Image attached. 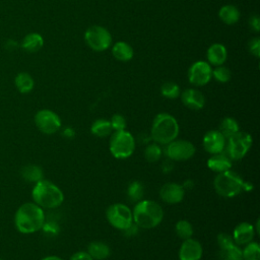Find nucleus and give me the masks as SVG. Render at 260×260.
<instances>
[{"label":"nucleus","mask_w":260,"mask_h":260,"mask_svg":"<svg viewBox=\"0 0 260 260\" xmlns=\"http://www.w3.org/2000/svg\"><path fill=\"white\" fill-rule=\"evenodd\" d=\"M46 220L45 211L35 202L21 204L14 214L15 229L24 235H30L40 231Z\"/></svg>","instance_id":"1"},{"label":"nucleus","mask_w":260,"mask_h":260,"mask_svg":"<svg viewBox=\"0 0 260 260\" xmlns=\"http://www.w3.org/2000/svg\"><path fill=\"white\" fill-rule=\"evenodd\" d=\"M133 222L142 229H153L157 226L164 218L162 207L155 201L141 199L136 202L132 210Z\"/></svg>","instance_id":"2"},{"label":"nucleus","mask_w":260,"mask_h":260,"mask_svg":"<svg viewBox=\"0 0 260 260\" xmlns=\"http://www.w3.org/2000/svg\"><path fill=\"white\" fill-rule=\"evenodd\" d=\"M32 202L43 209H54L59 207L64 201L62 190L49 180L42 179L37 182L31 190Z\"/></svg>","instance_id":"3"},{"label":"nucleus","mask_w":260,"mask_h":260,"mask_svg":"<svg viewBox=\"0 0 260 260\" xmlns=\"http://www.w3.org/2000/svg\"><path fill=\"white\" fill-rule=\"evenodd\" d=\"M180 127L174 116L168 113H159L152 121L150 138L158 144L167 145L177 139Z\"/></svg>","instance_id":"4"},{"label":"nucleus","mask_w":260,"mask_h":260,"mask_svg":"<svg viewBox=\"0 0 260 260\" xmlns=\"http://www.w3.org/2000/svg\"><path fill=\"white\" fill-rule=\"evenodd\" d=\"M245 181L243 178L232 170L218 173L213 180L215 192L225 198H232L245 191Z\"/></svg>","instance_id":"5"},{"label":"nucleus","mask_w":260,"mask_h":260,"mask_svg":"<svg viewBox=\"0 0 260 260\" xmlns=\"http://www.w3.org/2000/svg\"><path fill=\"white\" fill-rule=\"evenodd\" d=\"M135 138L126 129L115 131L111 135L109 149L111 154L116 158L124 159L131 156L135 150Z\"/></svg>","instance_id":"6"},{"label":"nucleus","mask_w":260,"mask_h":260,"mask_svg":"<svg viewBox=\"0 0 260 260\" xmlns=\"http://www.w3.org/2000/svg\"><path fill=\"white\" fill-rule=\"evenodd\" d=\"M252 136L245 131H238L225 140L224 153L232 160L242 159L252 146Z\"/></svg>","instance_id":"7"},{"label":"nucleus","mask_w":260,"mask_h":260,"mask_svg":"<svg viewBox=\"0 0 260 260\" xmlns=\"http://www.w3.org/2000/svg\"><path fill=\"white\" fill-rule=\"evenodd\" d=\"M106 217L112 226L121 231L133 223L132 210L123 203L111 204L106 210Z\"/></svg>","instance_id":"8"},{"label":"nucleus","mask_w":260,"mask_h":260,"mask_svg":"<svg viewBox=\"0 0 260 260\" xmlns=\"http://www.w3.org/2000/svg\"><path fill=\"white\" fill-rule=\"evenodd\" d=\"M87 46L95 52H103L112 45L111 32L102 25H91L84 32Z\"/></svg>","instance_id":"9"},{"label":"nucleus","mask_w":260,"mask_h":260,"mask_svg":"<svg viewBox=\"0 0 260 260\" xmlns=\"http://www.w3.org/2000/svg\"><path fill=\"white\" fill-rule=\"evenodd\" d=\"M35 124L37 128L44 134L52 135L58 132L62 126L61 119L58 114L49 109H43L35 115Z\"/></svg>","instance_id":"10"},{"label":"nucleus","mask_w":260,"mask_h":260,"mask_svg":"<svg viewBox=\"0 0 260 260\" xmlns=\"http://www.w3.org/2000/svg\"><path fill=\"white\" fill-rule=\"evenodd\" d=\"M195 145L188 140L175 139L167 144L165 149L166 155L171 160L184 161L190 159L195 154Z\"/></svg>","instance_id":"11"},{"label":"nucleus","mask_w":260,"mask_h":260,"mask_svg":"<svg viewBox=\"0 0 260 260\" xmlns=\"http://www.w3.org/2000/svg\"><path fill=\"white\" fill-rule=\"evenodd\" d=\"M212 77L211 65L205 61L194 62L188 70V79L190 83L196 86L207 84Z\"/></svg>","instance_id":"12"},{"label":"nucleus","mask_w":260,"mask_h":260,"mask_svg":"<svg viewBox=\"0 0 260 260\" xmlns=\"http://www.w3.org/2000/svg\"><path fill=\"white\" fill-rule=\"evenodd\" d=\"M225 140V137L218 130H209L203 136L202 145L208 153L215 154L224 150Z\"/></svg>","instance_id":"13"},{"label":"nucleus","mask_w":260,"mask_h":260,"mask_svg":"<svg viewBox=\"0 0 260 260\" xmlns=\"http://www.w3.org/2000/svg\"><path fill=\"white\" fill-rule=\"evenodd\" d=\"M185 196V189L182 185L169 182L161 186L159 189L160 199L168 204L180 203Z\"/></svg>","instance_id":"14"},{"label":"nucleus","mask_w":260,"mask_h":260,"mask_svg":"<svg viewBox=\"0 0 260 260\" xmlns=\"http://www.w3.org/2000/svg\"><path fill=\"white\" fill-rule=\"evenodd\" d=\"M203 254V248L199 241L189 238L183 240L179 249L180 260H200Z\"/></svg>","instance_id":"15"},{"label":"nucleus","mask_w":260,"mask_h":260,"mask_svg":"<svg viewBox=\"0 0 260 260\" xmlns=\"http://www.w3.org/2000/svg\"><path fill=\"white\" fill-rule=\"evenodd\" d=\"M181 94V101L185 107L190 110H200L205 105L203 93L195 88H187Z\"/></svg>","instance_id":"16"},{"label":"nucleus","mask_w":260,"mask_h":260,"mask_svg":"<svg viewBox=\"0 0 260 260\" xmlns=\"http://www.w3.org/2000/svg\"><path fill=\"white\" fill-rule=\"evenodd\" d=\"M233 240L236 245H246L253 241L255 237L254 225L250 222L243 221L240 222L233 232Z\"/></svg>","instance_id":"17"},{"label":"nucleus","mask_w":260,"mask_h":260,"mask_svg":"<svg viewBox=\"0 0 260 260\" xmlns=\"http://www.w3.org/2000/svg\"><path fill=\"white\" fill-rule=\"evenodd\" d=\"M207 61L210 65L213 66H220L222 65L228 59V51L222 44H212L206 53Z\"/></svg>","instance_id":"18"},{"label":"nucleus","mask_w":260,"mask_h":260,"mask_svg":"<svg viewBox=\"0 0 260 260\" xmlns=\"http://www.w3.org/2000/svg\"><path fill=\"white\" fill-rule=\"evenodd\" d=\"M232 159L222 151L219 153L211 154V156L207 159V167L211 171L215 173H222L224 171L231 170L232 168Z\"/></svg>","instance_id":"19"},{"label":"nucleus","mask_w":260,"mask_h":260,"mask_svg":"<svg viewBox=\"0 0 260 260\" xmlns=\"http://www.w3.org/2000/svg\"><path fill=\"white\" fill-rule=\"evenodd\" d=\"M93 260H105L111 255V249L108 244L102 241H92L87 246L86 251Z\"/></svg>","instance_id":"20"},{"label":"nucleus","mask_w":260,"mask_h":260,"mask_svg":"<svg viewBox=\"0 0 260 260\" xmlns=\"http://www.w3.org/2000/svg\"><path fill=\"white\" fill-rule=\"evenodd\" d=\"M44 45L43 37L38 32L27 34L21 42V48L27 53H36L42 49Z\"/></svg>","instance_id":"21"},{"label":"nucleus","mask_w":260,"mask_h":260,"mask_svg":"<svg viewBox=\"0 0 260 260\" xmlns=\"http://www.w3.org/2000/svg\"><path fill=\"white\" fill-rule=\"evenodd\" d=\"M112 54L115 59L122 61V62H127L133 58L134 52H133L132 47L128 43L119 41L113 45Z\"/></svg>","instance_id":"22"},{"label":"nucleus","mask_w":260,"mask_h":260,"mask_svg":"<svg viewBox=\"0 0 260 260\" xmlns=\"http://www.w3.org/2000/svg\"><path fill=\"white\" fill-rule=\"evenodd\" d=\"M20 175L22 179L27 183L36 184L37 182L44 179L43 169L35 164H29L22 167L20 170Z\"/></svg>","instance_id":"23"},{"label":"nucleus","mask_w":260,"mask_h":260,"mask_svg":"<svg viewBox=\"0 0 260 260\" xmlns=\"http://www.w3.org/2000/svg\"><path fill=\"white\" fill-rule=\"evenodd\" d=\"M218 16L222 22H224L225 24L232 25V24L238 22L241 14H240L239 9L235 5L226 4V5H223L219 9Z\"/></svg>","instance_id":"24"},{"label":"nucleus","mask_w":260,"mask_h":260,"mask_svg":"<svg viewBox=\"0 0 260 260\" xmlns=\"http://www.w3.org/2000/svg\"><path fill=\"white\" fill-rule=\"evenodd\" d=\"M14 84L20 93H28L32 90L35 81L27 72H19L14 78Z\"/></svg>","instance_id":"25"},{"label":"nucleus","mask_w":260,"mask_h":260,"mask_svg":"<svg viewBox=\"0 0 260 260\" xmlns=\"http://www.w3.org/2000/svg\"><path fill=\"white\" fill-rule=\"evenodd\" d=\"M90 131L93 135H95L98 137H107L112 133L113 129H112L110 120L101 118V119H96L91 124Z\"/></svg>","instance_id":"26"},{"label":"nucleus","mask_w":260,"mask_h":260,"mask_svg":"<svg viewBox=\"0 0 260 260\" xmlns=\"http://www.w3.org/2000/svg\"><path fill=\"white\" fill-rule=\"evenodd\" d=\"M240 130L239 123L237 122L236 119L232 117H225L222 119V121L219 124L218 131L226 138L232 136L233 134L237 133Z\"/></svg>","instance_id":"27"},{"label":"nucleus","mask_w":260,"mask_h":260,"mask_svg":"<svg viewBox=\"0 0 260 260\" xmlns=\"http://www.w3.org/2000/svg\"><path fill=\"white\" fill-rule=\"evenodd\" d=\"M219 260H243L242 249L238 245L234 244L223 249H219L218 253Z\"/></svg>","instance_id":"28"},{"label":"nucleus","mask_w":260,"mask_h":260,"mask_svg":"<svg viewBox=\"0 0 260 260\" xmlns=\"http://www.w3.org/2000/svg\"><path fill=\"white\" fill-rule=\"evenodd\" d=\"M143 194H144V189L140 182L133 181L128 185L127 196L129 200H131L132 202L140 201L143 198Z\"/></svg>","instance_id":"29"},{"label":"nucleus","mask_w":260,"mask_h":260,"mask_svg":"<svg viewBox=\"0 0 260 260\" xmlns=\"http://www.w3.org/2000/svg\"><path fill=\"white\" fill-rule=\"evenodd\" d=\"M175 232H176V235L180 239L186 240V239L192 238L193 226H192V224L188 220L181 219V220L176 222V224H175Z\"/></svg>","instance_id":"30"},{"label":"nucleus","mask_w":260,"mask_h":260,"mask_svg":"<svg viewBox=\"0 0 260 260\" xmlns=\"http://www.w3.org/2000/svg\"><path fill=\"white\" fill-rule=\"evenodd\" d=\"M243 260H260V246L257 242H250L246 244L242 250Z\"/></svg>","instance_id":"31"},{"label":"nucleus","mask_w":260,"mask_h":260,"mask_svg":"<svg viewBox=\"0 0 260 260\" xmlns=\"http://www.w3.org/2000/svg\"><path fill=\"white\" fill-rule=\"evenodd\" d=\"M162 155V150L160 144L153 142L148 144L144 149V157L149 162L157 161Z\"/></svg>","instance_id":"32"},{"label":"nucleus","mask_w":260,"mask_h":260,"mask_svg":"<svg viewBox=\"0 0 260 260\" xmlns=\"http://www.w3.org/2000/svg\"><path fill=\"white\" fill-rule=\"evenodd\" d=\"M160 93L167 99H171V100L177 99L181 93L180 86L173 81H167L161 85Z\"/></svg>","instance_id":"33"},{"label":"nucleus","mask_w":260,"mask_h":260,"mask_svg":"<svg viewBox=\"0 0 260 260\" xmlns=\"http://www.w3.org/2000/svg\"><path fill=\"white\" fill-rule=\"evenodd\" d=\"M212 76L216 81L220 83H225L231 79V71L229 68L222 65L215 66V68L212 70Z\"/></svg>","instance_id":"34"},{"label":"nucleus","mask_w":260,"mask_h":260,"mask_svg":"<svg viewBox=\"0 0 260 260\" xmlns=\"http://www.w3.org/2000/svg\"><path fill=\"white\" fill-rule=\"evenodd\" d=\"M41 230L48 237H56L60 233L59 224L53 220H45Z\"/></svg>","instance_id":"35"},{"label":"nucleus","mask_w":260,"mask_h":260,"mask_svg":"<svg viewBox=\"0 0 260 260\" xmlns=\"http://www.w3.org/2000/svg\"><path fill=\"white\" fill-rule=\"evenodd\" d=\"M110 123L112 126V129L115 131H121V130H125L126 126H127V122L126 119L124 118V116H122L121 114H115L112 116V118L110 119Z\"/></svg>","instance_id":"36"},{"label":"nucleus","mask_w":260,"mask_h":260,"mask_svg":"<svg viewBox=\"0 0 260 260\" xmlns=\"http://www.w3.org/2000/svg\"><path fill=\"white\" fill-rule=\"evenodd\" d=\"M216 242H217V246H218L219 249H223V248H226V247L232 246V245L235 244V242L233 240V237L229 234H225V233L218 234L217 238H216Z\"/></svg>","instance_id":"37"},{"label":"nucleus","mask_w":260,"mask_h":260,"mask_svg":"<svg viewBox=\"0 0 260 260\" xmlns=\"http://www.w3.org/2000/svg\"><path fill=\"white\" fill-rule=\"evenodd\" d=\"M249 51L252 55H254L256 58H259L260 55V39L259 38H254L250 40L249 42Z\"/></svg>","instance_id":"38"},{"label":"nucleus","mask_w":260,"mask_h":260,"mask_svg":"<svg viewBox=\"0 0 260 260\" xmlns=\"http://www.w3.org/2000/svg\"><path fill=\"white\" fill-rule=\"evenodd\" d=\"M69 260H93L86 251H79L71 255Z\"/></svg>","instance_id":"39"},{"label":"nucleus","mask_w":260,"mask_h":260,"mask_svg":"<svg viewBox=\"0 0 260 260\" xmlns=\"http://www.w3.org/2000/svg\"><path fill=\"white\" fill-rule=\"evenodd\" d=\"M249 24H250V27L255 30L256 32L259 31L260 29V19H259V16L257 14L255 15H252L250 18H249Z\"/></svg>","instance_id":"40"},{"label":"nucleus","mask_w":260,"mask_h":260,"mask_svg":"<svg viewBox=\"0 0 260 260\" xmlns=\"http://www.w3.org/2000/svg\"><path fill=\"white\" fill-rule=\"evenodd\" d=\"M137 229H138V226L133 222L131 225H129L127 229L124 230V234H125L126 236H128V237H129V236H130V237H131V236H134V235H136L137 232H138Z\"/></svg>","instance_id":"41"},{"label":"nucleus","mask_w":260,"mask_h":260,"mask_svg":"<svg viewBox=\"0 0 260 260\" xmlns=\"http://www.w3.org/2000/svg\"><path fill=\"white\" fill-rule=\"evenodd\" d=\"M62 134H63V136L66 137V138H72V137H74V135H75V131H74L71 127H66V128L63 130Z\"/></svg>","instance_id":"42"},{"label":"nucleus","mask_w":260,"mask_h":260,"mask_svg":"<svg viewBox=\"0 0 260 260\" xmlns=\"http://www.w3.org/2000/svg\"><path fill=\"white\" fill-rule=\"evenodd\" d=\"M41 260H64V259H62L61 257L56 256V255H50V256H46V257L42 258Z\"/></svg>","instance_id":"43"},{"label":"nucleus","mask_w":260,"mask_h":260,"mask_svg":"<svg viewBox=\"0 0 260 260\" xmlns=\"http://www.w3.org/2000/svg\"><path fill=\"white\" fill-rule=\"evenodd\" d=\"M193 183L190 181V180H188V181H185V183L182 185L183 186V188L186 190V189H189V188H192L193 187Z\"/></svg>","instance_id":"44"}]
</instances>
